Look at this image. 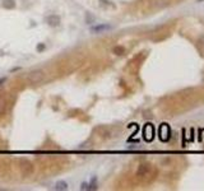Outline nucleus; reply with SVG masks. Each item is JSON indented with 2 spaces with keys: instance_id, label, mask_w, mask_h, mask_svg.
Here are the masks:
<instances>
[{
  "instance_id": "f257e3e1",
  "label": "nucleus",
  "mask_w": 204,
  "mask_h": 191,
  "mask_svg": "<svg viewBox=\"0 0 204 191\" xmlns=\"http://www.w3.org/2000/svg\"><path fill=\"white\" fill-rule=\"evenodd\" d=\"M28 80L32 84H41L45 80V73L42 70H33L28 74Z\"/></svg>"
},
{
  "instance_id": "f03ea898",
  "label": "nucleus",
  "mask_w": 204,
  "mask_h": 191,
  "mask_svg": "<svg viewBox=\"0 0 204 191\" xmlns=\"http://www.w3.org/2000/svg\"><path fill=\"white\" fill-rule=\"evenodd\" d=\"M151 171H152L151 164H148V163L140 164L139 168H138L137 176H138V177H140V178H144V177H147V176L151 175Z\"/></svg>"
},
{
  "instance_id": "7ed1b4c3",
  "label": "nucleus",
  "mask_w": 204,
  "mask_h": 191,
  "mask_svg": "<svg viewBox=\"0 0 204 191\" xmlns=\"http://www.w3.org/2000/svg\"><path fill=\"white\" fill-rule=\"evenodd\" d=\"M143 135L144 139L147 141H152L153 138H155V128H153L152 124H147L143 129Z\"/></svg>"
},
{
  "instance_id": "20e7f679",
  "label": "nucleus",
  "mask_w": 204,
  "mask_h": 191,
  "mask_svg": "<svg viewBox=\"0 0 204 191\" xmlns=\"http://www.w3.org/2000/svg\"><path fill=\"white\" fill-rule=\"evenodd\" d=\"M160 138L162 141H167L170 139V128L167 124H162L160 128Z\"/></svg>"
},
{
  "instance_id": "39448f33",
  "label": "nucleus",
  "mask_w": 204,
  "mask_h": 191,
  "mask_svg": "<svg viewBox=\"0 0 204 191\" xmlns=\"http://www.w3.org/2000/svg\"><path fill=\"white\" fill-rule=\"evenodd\" d=\"M21 171H22V173L24 176H28V175L32 173L33 167H32V164H31L28 160H22V162H21Z\"/></svg>"
},
{
  "instance_id": "423d86ee",
  "label": "nucleus",
  "mask_w": 204,
  "mask_h": 191,
  "mask_svg": "<svg viewBox=\"0 0 204 191\" xmlns=\"http://www.w3.org/2000/svg\"><path fill=\"white\" fill-rule=\"evenodd\" d=\"M46 22H47L50 26L55 27L60 23V18L57 17V15H50V17H47V19H46Z\"/></svg>"
},
{
  "instance_id": "0eeeda50",
  "label": "nucleus",
  "mask_w": 204,
  "mask_h": 191,
  "mask_svg": "<svg viewBox=\"0 0 204 191\" xmlns=\"http://www.w3.org/2000/svg\"><path fill=\"white\" fill-rule=\"evenodd\" d=\"M105 29H110V26L109 24H101V26H97V27H92V32H102Z\"/></svg>"
},
{
  "instance_id": "6e6552de",
  "label": "nucleus",
  "mask_w": 204,
  "mask_h": 191,
  "mask_svg": "<svg viewBox=\"0 0 204 191\" xmlns=\"http://www.w3.org/2000/svg\"><path fill=\"white\" fill-rule=\"evenodd\" d=\"M55 187H56V190H68L69 186H68V183L65 181H57Z\"/></svg>"
},
{
  "instance_id": "1a4fd4ad",
  "label": "nucleus",
  "mask_w": 204,
  "mask_h": 191,
  "mask_svg": "<svg viewBox=\"0 0 204 191\" xmlns=\"http://www.w3.org/2000/svg\"><path fill=\"white\" fill-rule=\"evenodd\" d=\"M198 50H199V52L204 56V36H202L198 40Z\"/></svg>"
},
{
  "instance_id": "9d476101",
  "label": "nucleus",
  "mask_w": 204,
  "mask_h": 191,
  "mask_svg": "<svg viewBox=\"0 0 204 191\" xmlns=\"http://www.w3.org/2000/svg\"><path fill=\"white\" fill-rule=\"evenodd\" d=\"M124 47H121V46H117V47H115L114 48V52L116 53V55H121V53H124Z\"/></svg>"
},
{
  "instance_id": "9b49d317",
  "label": "nucleus",
  "mask_w": 204,
  "mask_h": 191,
  "mask_svg": "<svg viewBox=\"0 0 204 191\" xmlns=\"http://www.w3.org/2000/svg\"><path fill=\"white\" fill-rule=\"evenodd\" d=\"M4 3H5V4H4L5 6H6V5H8V6H10V8H11V6H14V4H13V1H11V0H8V1L5 0Z\"/></svg>"
},
{
  "instance_id": "f8f14e48",
  "label": "nucleus",
  "mask_w": 204,
  "mask_h": 191,
  "mask_svg": "<svg viewBox=\"0 0 204 191\" xmlns=\"http://www.w3.org/2000/svg\"><path fill=\"white\" fill-rule=\"evenodd\" d=\"M198 1H202V0H198Z\"/></svg>"
}]
</instances>
